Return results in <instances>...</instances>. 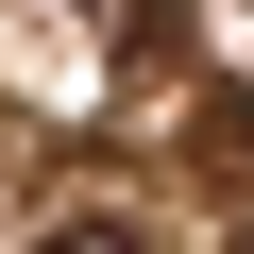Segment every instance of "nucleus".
Instances as JSON below:
<instances>
[{"instance_id":"f257e3e1","label":"nucleus","mask_w":254,"mask_h":254,"mask_svg":"<svg viewBox=\"0 0 254 254\" xmlns=\"http://www.w3.org/2000/svg\"><path fill=\"white\" fill-rule=\"evenodd\" d=\"M17 254H153L136 220H51V237H17Z\"/></svg>"}]
</instances>
